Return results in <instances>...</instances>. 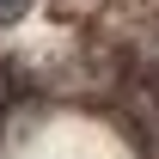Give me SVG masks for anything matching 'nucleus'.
Listing matches in <instances>:
<instances>
[{"label": "nucleus", "mask_w": 159, "mask_h": 159, "mask_svg": "<svg viewBox=\"0 0 159 159\" xmlns=\"http://www.w3.org/2000/svg\"><path fill=\"white\" fill-rule=\"evenodd\" d=\"M31 12V0H0V25H12V19H25Z\"/></svg>", "instance_id": "1"}]
</instances>
